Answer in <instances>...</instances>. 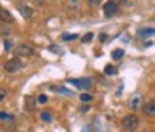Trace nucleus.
Masks as SVG:
<instances>
[{
  "mask_svg": "<svg viewBox=\"0 0 155 132\" xmlns=\"http://www.w3.org/2000/svg\"><path fill=\"white\" fill-rule=\"evenodd\" d=\"M121 124H123V127H124L126 130L132 132V130H135V129L138 127L140 120H138V117H137L135 113H129V115H126V117L123 118Z\"/></svg>",
  "mask_w": 155,
  "mask_h": 132,
  "instance_id": "nucleus-1",
  "label": "nucleus"
},
{
  "mask_svg": "<svg viewBox=\"0 0 155 132\" xmlns=\"http://www.w3.org/2000/svg\"><path fill=\"white\" fill-rule=\"evenodd\" d=\"M20 69H22V61L19 58H12L5 64V72H8V73H16Z\"/></svg>",
  "mask_w": 155,
  "mask_h": 132,
  "instance_id": "nucleus-2",
  "label": "nucleus"
},
{
  "mask_svg": "<svg viewBox=\"0 0 155 132\" xmlns=\"http://www.w3.org/2000/svg\"><path fill=\"white\" fill-rule=\"evenodd\" d=\"M104 16L106 17H113L116 12H118V5H116L113 0H109V2H106V5H104Z\"/></svg>",
  "mask_w": 155,
  "mask_h": 132,
  "instance_id": "nucleus-3",
  "label": "nucleus"
},
{
  "mask_svg": "<svg viewBox=\"0 0 155 132\" xmlns=\"http://www.w3.org/2000/svg\"><path fill=\"white\" fill-rule=\"evenodd\" d=\"M68 83H70V84H74V86H78L79 89H90V87H92V79H88V78H81V79H70Z\"/></svg>",
  "mask_w": 155,
  "mask_h": 132,
  "instance_id": "nucleus-4",
  "label": "nucleus"
},
{
  "mask_svg": "<svg viewBox=\"0 0 155 132\" xmlns=\"http://www.w3.org/2000/svg\"><path fill=\"white\" fill-rule=\"evenodd\" d=\"M12 20V16H11V12L8 11V9H5V8H2L0 6V22H3V23H11Z\"/></svg>",
  "mask_w": 155,
  "mask_h": 132,
  "instance_id": "nucleus-5",
  "label": "nucleus"
},
{
  "mask_svg": "<svg viewBox=\"0 0 155 132\" xmlns=\"http://www.w3.org/2000/svg\"><path fill=\"white\" fill-rule=\"evenodd\" d=\"M17 9H19V12L25 17V19H30L31 16H33V9L28 6V5H23V3H20V5H17Z\"/></svg>",
  "mask_w": 155,
  "mask_h": 132,
  "instance_id": "nucleus-6",
  "label": "nucleus"
},
{
  "mask_svg": "<svg viewBox=\"0 0 155 132\" xmlns=\"http://www.w3.org/2000/svg\"><path fill=\"white\" fill-rule=\"evenodd\" d=\"M16 51H17L19 56H30V55H33V48H31L30 45H25V44L19 45V47L16 48Z\"/></svg>",
  "mask_w": 155,
  "mask_h": 132,
  "instance_id": "nucleus-7",
  "label": "nucleus"
},
{
  "mask_svg": "<svg viewBox=\"0 0 155 132\" xmlns=\"http://www.w3.org/2000/svg\"><path fill=\"white\" fill-rule=\"evenodd\" d=\"M143 112L147 117H155V101H149L147 104H144Z\"/></svg>",
  "mask_w": 155,
  "mask_h": 132,
  "instance_id": "nucleus-8",
  "label": "nucleus"
},
{
  "mask_svg": "<svg viewBox=\"0 0 155 132\" xmlns=\"http://www.w3.org/2000/svg\"><path fill=\"white\" fill-rule=\"evenodd\" d=\"M141 103H143V98H141L140 95H135V96L130 100V107L135 110V109H138L140 106H141Z\"/></svg>",
  "mask_w": 155,
  "mask_h": 132,
  "instance_id": "nucleus-9",
  "label": "nucleus"
},
{
  "mask_svg": "<svg viewBox=\"0 0 155 132\" xmlns=\"http://www.w3.org/2000/svg\"><path fill=\"white\" fill-rule=\"evenodd\" d=\"M124 56V50L123 48H116V50H113V53H112V59H121Z\"/></svg>",
  "mask_w": 155,
  "mask_h": 132,
  "instance_id": "nucleus-10",
  "label": "nucleus"
},
{
  "mask_svg": "<svg viewBox=\"0 0 155 132\" xmlns=\"http://www.w3.org/2000/svg\"><path fill=\"white\" fill-rule=\"evenodd\" d=\"M140 36H143V37L153 36V37H155V30H152V28H144V30H141V31H140Z\"/></svg>",
  "mask_w": 155,
  "mask_h": 132,
  "instance_id": "nucleus-11",
  "label": "nucleus"
},
{
  "mask_svg": "<svg viewBox=\"0 0 155 132\" xmlns=\"http://www.w3.org/2000/svg\"><path fill=\"white\" fill-rule=\"evenodd\" d=\"M78 37H79L78 34H68V33H64L61 39H62V41H65V42H67V41H74V39H78Z\"/></svg>",
  "mask_w": 155,
  "mask_h": 132,
  "instance_id": "nucleus-12",
  "label": "nucleus"
},
{
  "mask_svg": "<svg viewBox=\"0 0 155 132\" xmlns=\"http://www.w3.org/2000/svg\"><path fill=\"white\" fill-rule=\"evenodd\" d=\"M0 120H3V121H14V117L6 113V112H0Z\"/></svg>",
  "mask_w": 155,
  "mask_h": 132,
  "instance_id": "nucleus-13",
  "label": "nucleus"
},
{
  "mask_svg": "<svg viewBox=\"0 0 155 132\" xmlns=\"http://www.w3.org/2000/svg\"><path fill=\"white\" fill-rule=\"evenodd\" d=\"M104 73H106V75H109V76H113V75H116V69L113 67V65H106Z\"/></svg>",
  "mask_w": 155,
  "mask_h": 132,
  "instance_id": "nucleus-14",
  "label": "nucleus"
},
{
  "mask_svg": "<svg viewBox=\"0 0 155 132\" xmlns=\"http://www.w3.org/2000/svg\"><path fill=\"white\" fill-rule=\"evenodd\" d=\"M9 33H11V30H9V26H8V25H0V34L6 37Z\"/></svg>",
  "mask_w": 155,
  "mask_h": 132,
  "instance_id": "nucleus-15",
  "label": "nucleus"
},
{
  "mask_svg": "<svg viewBox=\"0 0 155 132\" xmlns=\"http://www.w3.org/2000/svg\"><path fill=\"white\" fill-rule=\"evenodd\" d=\"M51 90H54V92H61V93H65V95H73L70 90H67V89H62V87H51Z\"/></svg>",
  "mask_w": 155,
  "mask_h": 132,
  "instance_id": "nucleus-16",
  "label": "nucleus"
},
{
  "mask_svg": "<svg viewBox=\"0 0 155 132\" xmlns=\"http://www.w3.org/2000/svg\"><path fill=\"white\" fill-rule=\"evenodd\" d=\"M36 106V101L33 96H27V109H33Z\"/></svg>",
  "mask_w": 155,
  "mask_h": 132,
  "instance_id": "nucleus-17",
  "label": "nucleus"
},
{
  "mask_svg": "<svg viewBox=\"0 0 155 132\" xmlns=\"http://www.w3.org/2000/svg\"><path fill=\"white\" fill-rule=\"evenodd\" d=\"M79 100H81V103H90V101L93 100V96H92V95H88V93H82Z\"/></svg>",
  "mask_w": 155,
  "mask_h": 132,
  "instance_id": "nucleus-18",
  "label": "nucleus"
},
{
  "mask_svg": "<svg viewBox=\"0 0 155 132\" xmlns=\"http://www.w3.org/2000/svg\"><path fill=\"white\" fill-rule=\"evenodd\" d=\"M41 118H42L44 121H51V113H50V110L42 112V113H41Z\"/></svg>",
  "mask_w": 155,
  "mask_h": 132,
  "instance_id": "nucleus-19",
  "label": "nucleus"
},
{
  "mask_svg": "<svg viewBox=\"0 0 155 132\" xmlns=\"http://www.w3.org/2000/svg\"><path fill=\"white\" fill-rule=\"evenodd\" d=\"M92 39H93V33H87V34L82 37V42H84V44H87V42L92 41Z\"/></svg>",
  "mask_w": 155,
  "mask_h": 132,
  "instance_id": "nucleus-20",
  "label": "nucleus"
},
{
  "mask_svg": "<svg viewBox=\"0 0 155 132\" xmlns=\"http://www.w3.org/2000/svg\"><path fill=\"white\" fill-rule=\"evenodd\" d=\"M101 2H102V0H88V5L90 6H98Z\"/></svg>",
  "mask_w": 155,
  "mask_h": 132,
  "instance_id": "nucleus-21",
  "label": "nucleus"
},
{
  "mask_svg": "<svg viewBox=\"0 0 155 132\" xmlns=\"http://www.w3.org/2000/svg\"><path fill=\"white\" fill-rule=\"evenodd\" d=\"M5 98H6V90L5 89H0V103H2Z\"/></svg>",
  "mask_w": 155,
  "mask_h": 132,
  "instance_id": "nucleus-22",
  "label": "nucleus"
},
{
  "mask_svg": "<svg viewBox=\"0 0 155 132\" xmlns=\"http://www.w3.org/2000/svg\"><path fill=\"white\" fill-rule=\"evenodd\" d=\"M106 41H107V34H106V33H101V34H99V42L104 44Z\"/></svg>",
  "mask_w": 155,
  "mask_h": 132,
  "instance_id": "nucleus-23",
  "label": "nucleus"
},
{
  "mask_svg": "<svg viewBox=\"0 0 155 132\" xmlns=\"http://www.w3.org/2000/svg\"><path fill=\"white\" fill-rule=\"evenodd\" d=\"M37 101H39V103H42V104H45V103L48 101V98H47V95H41Z\"/></svg>",
  "mask_w": 155,
  "mask_h": 132,
  "instance_id": "nucleus-24",
  "label": "nucleus"
},
{
  "mask_svg": "<svg viewBox=\"0 0 155 132\" xmlns=\"http://www.w3.org/2000/svg\"><path fill=\"white\" fill-rule=\"evenodd\" d=\"M30 2L34 5H42V0H30Z\"/></svg>",
  "mask_w": 155,
  "mask_h": 132,
  "instance_id": "nucleus-25",
  "label": "nucleus"
},
{
  "mask_svg": "<svg viewBox=\"0 0 155 132\" xmlns=\"http://www.w3.org/2000/svg\"><path fill=\"white\" fill-rule=\"evenodd\" d=\"M84 132H87V130H84Z\"/></svg>",
  "mask_w": 155,
  "mask_h": 132,
  "instance_id": "nucleus-26",
  "label": "nucleus"
},
{
  "mask_svg": "<svg viewBox=\"0 0 155 132\" xmlns=\"http://www.w3.org/2000/svg\"><path fill=\"white\" fill-rule=\"evenodd\" d=\"M54 2H56V0H54Z\"/></svg>",
  "mask_w": 155,
  "mask_h": 132,
  "instance_id": "nucleus-27",
  "label": "nucleus"
},
{
  "mask_svg": "<svg viewBox=\"0 0 155 132\" xmlns=\"http://www.w3.org/2000/svg\"><path fill=\"white\" fill-rule=\"evenodd\" d=\"M153 89H155V87H153Z\"/></svg>",
  "mask_w": 155,
  "mask_h": 132,
  "instance_id": "nucleus-28",
  "label": "nucleus"
},
{
  "mask_svg": "<svg viewBox=\"0 0 155 132\" xmlns=\"http://www.w3.org/2000/svg\"><path fill=\"white\" fill-rule=\"evenodd\" d=\"M153 132H155V130H153Z\"/></svg>",
  "mask_w": 155,
  "mask_h": 132,
  "instance_id": "nucleus-29",
  "label": "nucleus"
}]
</instances>
